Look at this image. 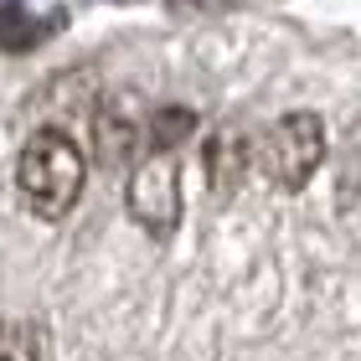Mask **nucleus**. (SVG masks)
<instances>
[{
  "label": "nucleus",
  "mask_w": 361,
  "mask_h": 361,
  "mask_svg": "<svg viewBox=\"0 0 361 361\" xmlns=\"http://www.w3.org/2000/svg\"><path fill=\"white\" fill-rule=\"evenodd\" d=\"M42 346H37V331H31V320L11 315L0 320V361H37Z\"/></svg>",
  "instance_id": "nucleus-8"
},
{
  "label": "nucleus",
  "mask_w": 361,
  "mask_h": 361,
  "mask_svg": "<svg viewBox=\"0 0 361 361\" xmlns=\"http://www.w3.org/2000/svg\"><path fill=\"white\" fill-rule=\"evenodd\" d=\"M140 140H145V124H140V114H135L129 98H114V104L93 109V155H98V166H109V171L129 166V160L140 155Z\"/></svg>",
  "instance_id": "nucleus-4"
},
{
  "label": "nucleus",
  "mask_w": 361,
  "mask_h": 361,
  "mask_svg": "<svg viewBox=\"0 0 361 361\" xmlns=\"http://www.w3.org/2000/svg\"><path fill=\"white\" fill-rule=\"evenodd\" d=\"M361 202V114L351 119V129L341 135V150H336V207L351 212Z\"/></svg>",
  "instance_id": "nucleus-6"
},
{
  "label": "nucleus",
  "mask_w": 361,
  "mask_h": 361,
  "mask_svg": "<svg viewBox=\"0 0 361 361\" xmlns=\"http://www.w3.org/2000/svg\"><path fill=\"white\" fill-rule=\"evenodd\" d=\"M202 160H207V186H212V196H217V202H227V196L243 186V176H248L253 140L243 135L238 124H222V129H212V135H207Z\"/></svg>",
  "instance_id": "nucleus-5"
},
{
  "label": "nucleus",
  "mask_w": 361,
  "mask_h": 361,
  "mask_svg": "<svg viewBox=\"0 0 361 361\" xmlns=\"http://www.w3.org/2000/svg\"><path fill=\"white\" fill-rule=\"evenodd\" d=\"M253 150H258L264 176L279 191H305L310 176H315L320 160H325V124H320V114L294 109V114H284V119H274L264 129V140H258Z\"/></svg>",
  "instance_id": "nucleus-2"
},
{
  "label": "nucleus",
  "mask_w": 361,
  "mask_h": 361,
  "mask_svg": "<svg viewBox=\"0 0 361 361\" xmlns=\"http://www.w3.org/2000/svg\"><path fill=\"white\" fill-rule=\"evenodd\" d=\"M191 135H196V114L186 104L155 109V119H150V150H176V145L191 140Z\"/></svg>",
  "instance_id": "nucleus-7"
},
{
  "label": "nucleus",
  "mask_w": 361,
  "mask_h": 361,
  "mask_svg": "<svg viewBox=\"0 0 361 361\" xmlns=\"http://www.w3.org/2000/svg\"><path fill=\"white\" fill-rule=\"evenodd\" d=\"M124 207L150 238H171L180 222V160L176 150H150L129 171Z\"/></svg>",
  "instance_id": "nucleus-3"
},
{
  "label": "nucleus",
  "mask_w": 361,
  "mask_h": 361,
  "mask_svg": "<svg viewBox=\"0 0 361 361\" xmlns=\"http://www.w3.org/2000/svg\"><path fill=\"white\" fill-rule=\"evenodd\" d=\"M47 31L31 21L21 6H0V47H11V52H26V47H37Z\"/></svg>",
  "instance_id": "nucleus-9"
},
{
  "label": "nucleus",
  "mask_w": 361,
  "mask_h": 361,
  "mask_svg": "<svg viewBox=\"0 0 361 361\" xmlns=\"http://www.w3.org/2000/svg\"><path fill=\"white\" fill-rule=\"evenodd\" d=\"M16 180H21V196H26V207L37 212V217L62 222L78 207V196H83L88 155L78 150V140L68 129L47 124L26 140L21 160H16Z\"/></svg>",
  "instance_id": "nucleus-1"
},
{
  "label": "nucleus",
  "mask_w": 361,
  "mask_h": 361,
  "mask_svg": "<svg viewBox=\"0 0 361 361\" xmlns=\"http://www.w3.org/2000/svg\"><path fill=\"white\" fill-rule=\"evenodd\" d=\"M233 6H238V0H166V11L171 16H186V21H191V16H222Z\"/></svg>",
  "instance_id": "nucleus-10"
}]
</instances>
